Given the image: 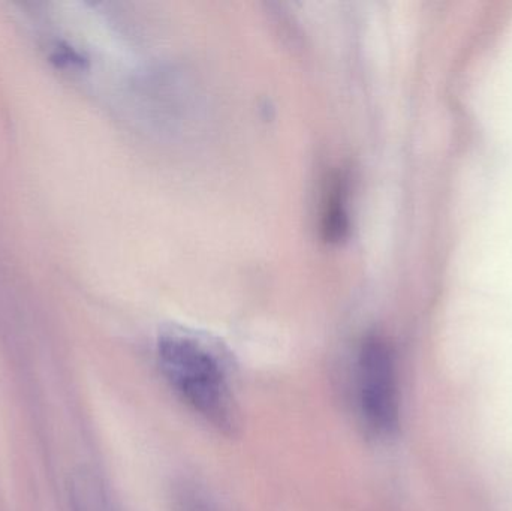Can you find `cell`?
Wrapping results in <instances>:
<instances>
[{
  "label": "cell",
  "mask_w": 512,
  "mask_h": 511,
  "mask_svg": "<svg viewBox=\"0 0 512 511\" xmlns=\"http://www.w3.org/2000/svg\"><path fill=\"white\" fill-rule=\"evenodd\" d=\"M158 366L177 398L222 434L239 429V411L221 359L194 336H161Z\"/></svg>",
  "instance_id": "6da1fadb"
},
{
  "label": "cell",
  "mask_w": 512,
  "mask_h": 511,
  "mask_svg": "<svg viewBox=\"0 0 512 511\" xmlns=\"http://www.w3.org/2000/svg\"><path fill=\"white\" fill-rule=\"evenodd\" d=\"M358 416L367 434L387 438L400 422L399 378L393 347L384 336L367 335L358 348L355 369Z\"/></svg>",
  "instance_id": "7a4b0ae2"
},
{
  "label": "cell",
  "mask_w": 512,
  "mask_h": 511,
  "mask_svg": "<svg viewBox=\"0 0 512 511\" xmlns=\"http://www.w3.org/2000/svg\"><path fill=\"white\" fill-rule=\"evenodd\" d=\"M349 216L346 210L345 182L340 177L333 180L328 191L322 216V236L327 242L339 243L348 236Z\"/></svg>",
  "instance_id": "3957f363"
},
{
  "label": "cell",
  "mask_w": 512,
  "mask_h": 511,
  "mask_svg": "<svg viewBox=\"0 0 512 511\" xmlns=\"http://www.w3.org/2000/svg\"><path fill=\"white\" fill-rule=\"evenodd\" d=\"M174 498H176V504H174L176 511H218L209 495L197 485L185 483L177 489Z\"/></svg>",
  "instance_id": "277c9868"
},
{
  "label": "cell",
  "mask_w": 512,
  "mask_h": 511,
  "mask_svg": "<svg viewBox=\"0 0 512 511\" xmlns=\"http://www.w3.org/2000/svg\"><path fill=\"white\" fill-rule=\"evenodd\" d=\"M99 498L101 497L98 495L96 500L83 501L78 511H107V506Z\"/></svg>",
  "instance_id": "5b68a950"
}]
</instances>
